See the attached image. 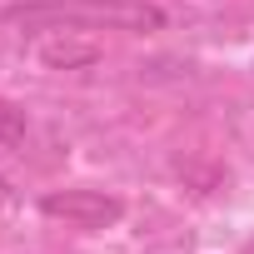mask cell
Returning <instances> with one entry per match:
<instances>
[{
	"mask_svg": "<svg viewBox=\"0 0 254 254\" xmlns=\"http://www.w3.org/2000/svg\"><path fill=\"white\" fill-rule=\"evenodd\" d=\"M30 140V115L10 100H0V145H10V150H25Z\"/></svg>",
	"mask_w": 254,
	"mask_h": 254,
	"instance_id": "277c9868",
	"label": "cell"
},
{
	"mask_svg": "<svg viewBox=\"0 0 254 254\" xmlns=\"http://www.w3.org/2000/svg\"><path fill=\"white\" fill-rule=\"evenodd\" d=\"M10 194H15V190H10V180H5V175H0V204H5Z\"/></svg>",
	"mask_w": 254,
	"mask_h": 254,
	"instance_id": "5b68a950",
	"label": "cell"
},
{
	"mask_svg": "<svg viewBox=\"0 0 254 254\" xmlns=\"http://www.w3.org/2000/svg\"><path fill=\"white\" fill-rule=\"evenodd\" d=\"M244 254H254V249H244Z\"/></svg>",
	"mask_w": 254,
	"mask_h": 254,
	"instance_id": "8992f818",
	"label": "cell"
},
{
	"mask_svg": "<svg viewBox=\"0 0 254 254\" xmlns=\"http://www.w3.org/2000/svg\"><path fill=\"white\" fill-rule=\"evenodd\" d=\"M40 214L45 219H60L70 229L100 234V229H115L125 219V199L110 194V190H50L40 199Z\"/></svg>",
	"mask_w": 254,
	"mask_h": 254,
	"instance_id": "7a4b0ae2",
	"label": "cell"
},
{
	"mask_svg": "<svg viewBox=\"0 0 254 254\" xmlns=\"http://www.w3.org/2000/svg\"><path fill=\"white\" fill-rule=\"evenodd\" d=\"M30 50L45 70H90L100 60V40H90V30H40Z\"/></svg>",
	"mask_w": 254,
	"mask_h": 254,
	"instance_id": "3957f363",
	"label": "cell"
},
{
	"mask_svg": "<svg viewBox=\"0 0 254 254\" xmlns=\"http://www.w3.org/2000/svg\"><path fill=\"white\" fill-rule=\"evenodd\" d=\"M5 25L40 35V30H120V35H155L170 25L155 0H20L5 5Z\"/></svg>",
	"mask_w": 254,
	"mask_h": 254,
	"instance_id": "6da1fadb",
	"label": "cell"
}]
</instances>
